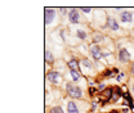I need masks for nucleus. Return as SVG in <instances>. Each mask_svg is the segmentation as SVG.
<instances>
[{
    "label": "nucleus",
    "instance_id": "obj_10",
    "mask_svg": "<svg viewBox=\"0 0 134 113\" xmlns=\"http://www.w3.org/2000/svg\"><path fill=\"white\" fill-rule=\"evenodd\" d=\"M67 66L70 67L71 71H77V69H79V62H77L76 59H71V61H68V62H67Z\"/></svg>",
    "mask_w": 134,
    "mask_h": 113
},
{
    "label": "nucleus",
    "instance_id": "obj_3",
    "mask_svg": "<svg viewBox=\"0 0 134 113\" xmlns=\"http://www.w3.org/2000/svg\"><path fill=\"white\" fill-rule=\"evenodd\" d=\"M47 77H48V80H49L52 84H54V85L59 84V81H61V75H59L57 71H50V72H48Z\"/></svg>",
    "mask_w": 134,
    "mask_h": 113
},
{
    "label": "nucleus",
    "instance_id": "obj_1",
    "mask_svg": "<svg viewBox=\"0 0 134 113\" xmlns=\"http://www.w3.org/2000/svg\"><path fill=\"white\" fill-rule=\"evenodd\" d=\"M66 90H67V94H68L70 97L75 98V99H80V98L83 97V91H81V89L77 87V86H74L72 84H67Z\"/></svg>",
    "mask_w": 134,
    "mask_h": 113
},
{
    "label": "nucleus",
    "instance_id": "obj_8",
    "mask_svg": "<svg viewBox=\"0 0 134 113\" xmlns=\"http://www.w3.org/2000/svg\"><path fill=\"white\" fill-rule=\"evenodd\" d=\"M67 112L68 113H79V108L75 104V102H68L67 104Z\"/></svg>",
    "mask_w": 134,
    "mask_h": 113
},
{
    "label": "nucleus",
    "instance_id": "obj_13",
    "mask_svg": "<svg viewBox=\"0 0 134 113\" xmlns=\"http://www.w3.org/2000/svg\"><path fill=\"white\" fill-rule=\"evenodd\" d=\"M103 39H104V36H103V35H100V33H98V35H94L93 41H94V43H99V41H102Z\"/></svg>",
    "mask_w": 134,
    "mask_h": 113
},
{
    "label": "nucleus",
    "instance_id": "obj_4",
    "mask_svg": "<svg viewBox=\"0 0 134 113\" xmlns=\"http://www.w3.org/2000/svg\"><path fill=\"white\" fill-rule=\"evenodd\" d=\"M130 53L126 50V49H121L120 51H119V61L121 62V63H126V62H129L130 61Z\"/></svg>",
    "mask_w": 134,
    "mask_h": 113
},
{
    "label": "nucleus",
    "instance_id": "obj_15",
    "mask_svg": "<svg viewBox=\"0 0 134 113\" xmlns=\"http://www.w3.org/2000/svg\"><path fill=\"white\" fill-rule=\"evenodd\" d=\"M76 35L81 39V40H85L86 39V33L84 32V31H81V30H77V32H76Z\"/></svg>",
    "mask_w": 134,
    "mask_h": 113
},
{
    "label": "nucleus",
    "instance_id": "obj_20",
    "mask_svg": "<svg viewBox=\"0 0 134 113\" xmlns=\"http://www.w3.org/2000/svg\"><path fill=\"white\" fill-rule=\"evenodd\" d=\"M89 91H90V94H92V95H93V94H94V93H96V89H94V87H92V89H90V90H89Z\"/></svg>",
    "mask_w": 134,
    "mask_h": 113
},
{
    "label": "nucleus",
    "instance_id": "obj_17",
    "mask_svg": "<svg viewBox=\"0 0 134 113\" xmlns=\"http://www.w3.org/2000/svg\"><path fill=\"white\" fill-rule=\"evenodd\" d=\"M81 10H83L84 13H90V12H92L90 8H81Z\"/></svg>",
    "mask_w": 134,
    "mask_h": 113
},
{
    "label": "nucleus",
    "instance_id": "obj_18",
    "mask_svg": "<svg viewBox=\"0 0 134 113\" xmlns=\"http://www.w3.org/2000/svg\"><path fill=\"white\" fill-rule=\"evenodd\" d=\"M130 72H132V73L134 75V62L132 63V66H130Z\"/></svg>",
    "mask_w": 134,
    "mask_h": 113
},
{
    "label": "nucleus",
    "instance_id": "obj_11",
    "mask_svg": "<svg viewBox=\"0 0 134 113\" xmlns=\"http://www.w3.org/2000/svg\"><path fill=\"white\" fill-rule=\"evenodd\" d=\"M45 61L49 62V63H52L54 61V57H53V54H52L50 50H45Z\"/></svg>",
    "mask_w": 134,
    "mask_h": 113
},
{
    "label": "nucleus",
    "instance_id": "obj_21",
    "mask_svg": "<svg viewBox=\"0 0 134 113\" xmlns=\"http://www.w3.org/2000/svg\"><path fill=\"white\" fill-rule=\"evenodd\" d=\"M103 87H104V85H103V84H100L99 86H98V90H102Z\"/></svg>",
    "mask_w": 134,
    "mask_h": 113
},
{
    "label": "nucleus",
    "instance_id": "obj_2",
    "mask_svg": "<svg viewBox=\"0 0 134 113\" xmlns=\"http://www.w3.org/2000/svg\"><path fill=\"white\" fill-rule=\"evenodd\" d=\"M44 14H45V25H50L55 17V9L53 8H45L44 10Z\"/></svg>",
    "mask_w": 134,
    "mask_h": 113
},
{
    "label": "nucleus",
    "instance_id": "obj_19",
    "mask_svg": "<svg viewBox=\"0 0 134 113\" xmlns=\"http://www.w3.org/2000/svg\"><path fill=\"white\" fill-rule=\"evenodd\" d=\"M59 10H61V13H62V14H66V8H61Z\"/></svg>",
    "mask_w": 134,
    "mask_h": 113
},
{
    "label": "nucleus",
    "instance_id": "obj_9",
    "mask_svg": "<svg viewBox=\"0 0 134 113\" xmlns=\"http://www.w3.org/2000/svg\"><path fill=\"white\" fill-rule=\"evenodd\" d=\"M107 25H108V27L112 30V31H117V30H120V27H119V25H117V22L114 19V18H108V21H107Z\"/></svg>",
    "mask_w": 134,
    "mask_h": 113
},
{
    "label": "nucleus",
    "instance_id": "obj_5",
    "mask_svg": "<svg viewBox=\"0 0 134 113\" xmlns=\"http://www.w3.org/2000/svg\"><path fill=\"white\" fill-rule=\"evenodd\" d=\"M68 19H70V22L71 23H77L79 21H80V14H79V12H77V9H71L70 12H68Z\"/></svg>",
    "mask_w": 134,
    "mask_h": 113
},
{
    "label": "nucleus",
    "instance_id": "obj_12",
    "mask_svg": "<svg viewBox=\"0 0 134 113\" xmlns=\"http://www.w3.org/2000/svg\"><path fill=\"white\" fill-rule=\"evenodd\" d=\"M70 73H71V77H72V80L74 81H79L80 80V73H79V71H70Z\"/></svg>",
    "mask_w": 134,
    "mask_h": 113
},
{
    "label": "nucleus",
    "instance_id": "obj_6",
    "mask_svg": "<svg viewBox=\"0 0 134 113\" xmlns=\"http://www.w3.org/2000/svg\"><path fill=\"white\" fill-rule=\"evenodd\" d=\"M90 53H92V55H93V58H94L96 61H100V58H102V51H100V48L98 45H93V46L90 48Z\"/></svg>",
    "mask_w": 134,
    "mask_h": 113
},
{
    "label": "nucleus",
    "instance_id": "obj_14",
    "mask_svg": "<svg viewBox=\"0 0 134 113\" xmlns=\"http://www.w3.org/2000/svg\"><path fill=\"white\" fill-rule=\"evenodd\" d=\"M49 113H63V109L61 107H53Z\"/></svg>",
    "mask_w": 134,
    "mask_h": 113
},
{
    "label": "nucleus",
    "instance_id": "obj_16",
    "mask_svg": "<svg viewBox=\"0 0 134 113\" xmlns=\"http://www.w3.org/2000/svg\"><path fill=\"white\" fill-rule=\"evenodd\" d=\"M83 64L85 66V67H88V68H90V69H93V64H92L88 59H83Z\"/></svg>",
    "mask_w": 134,
    "mask_h": 113
},
{
    "label": "nucleus",
    "instance_id": "obj_7",
    "mask_svg": "<svg viewBox=\"0 0 134 113\" xmlns=\"http://www.w3.org/2000/svg\"><path fill=\"white\" fill-rule=\"evenodd\" d=\"M120 21L124 22V23L132 22V21H133V14H132V12H122V13L120 14Z\"/></svg>",
    "mask_w": 134,
    "mask_h": 113
}]
</instances>
